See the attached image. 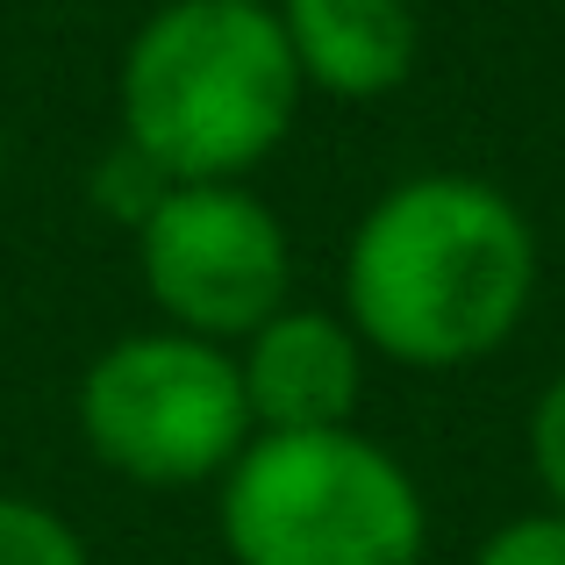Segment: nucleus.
I'll return each instance as SVG.
<instances>
[{
	"label": "nucleus",
	"mask_w": 565,
	"mask_h": 565,
	"mask_svg": "<svg viewBox=\"0 0 565 565\" xmlns=\"http://www.w3.org/2000/svg\"><path fill=\"white\" fill-rule=\"evenodd\" d=\"M79 437L108 472L137 487H201L258 437L230 344L186 330H137L108 344L79 380Z\"/></svg>",
	"instance_id": "obj_4"
},
{
	"label": "nucleus",
	"mask_w": 565,
	"mask_h": 565,
	"mask_svg": "<svg viewBox=\"0 0 565 565\" xmlns=\"http://www.w3.org/2000/svg\"><path fill=\"white\" fill-rule=\"evenodd\" d=\"M0 172H8V137H0Z\"/></svg>",
	"instance_id": "obj_12"
},
{
	"label": "nucleus",
	"mask_w": 565,
	"mask_h": 565,
	"mask_svg": "<svg viewBox=\"0 0 565 565\" xmlns=\"http://www.w3.org/2000/svg\"><path fill=\"white\" fill-rule=\"evenodd\" d=\"M250 8H279V0H250Z\"/></svg>",
	"instance_id": "obj_13"
},
{
	"label": "nucleus",
	"mask_w": 565,
	"mask_h": 565,
	"mask_svg": "<svg viewBox=\"0 0 565 565\" xmlns=\"http://www.w3.org/2000/svg\"><path fill=\"white\" fill-rule=\"evenodd\" d=\"M166 186H172V180H166V172H158V166H151L143 151H129V143H122V151L108 158V172L94 180V193H100V201H108L115 215L129 222V230H137V222L151 215L158 201H166Z\"/></svg>",
	"instance_id": "obj_10"
},
{
	"label": "nucleus",
	"mask_w": 565,
	"mask_h": 565,
	"mask_svg": "<svg viewBox=\"0 0 565 565\" xmlns=\"http://www.w3.org/2000/svg\"><path fill=\"white\" fill-rule=\"evenodd\" d=\"M236 373L258 429H351L365 394V344L344 316L279 308L244 337Z\"/></svg>",
	"instance_id": "obj_6"
},
{
	"label": "nucleus",
	"mask_w": 565,
	"mask_h": 565,
	"mask_svg": "<svg viewBox=\"0 0 565 565\" xmlns=\"http://www.w3.org/2000/svg\"><path fill=\"white\" fill-rule=\"evenodd\" d=\"M472 565H565V515L558 509L515 515V523H501L494 537L472 552Z\"/></svg>",
	"instance_id": "obj_9"
},
{
	"label": "nucleus",
	"mask_w": 565,
	"mask_h": 565,
	"mask_svg": "<svg viewBox=\"0 0 565 565\" xmlns=\"http://www.w3.org/2000/svg\"><path fill=\"white\" fill-rule=\"evenodd\" d=\"M0 565H86V544L57 509L0 494Z\"/></svg>",
	"instance_id": "obj_8"
},
{
	"label": "nucleus",
	"mask_w": 565,
	"mask_h": 565,
	"mask_svg": "<svg viewBox=\"0 0 565 565\" xmlns=\"http://www.w3.org/2000/svg\"><path fill=\"white\" fill-rule=\"evenodd\" d=\"M537 236L472 172H415L359 215L344 250V322L365 351L415 373L480 365L523 330Z\"/></svg>",
	"instance_id": "obj_1"
},
{
	"label": "nucleus",
	"mask_w": 565,
	"mask_h": 565,
	"mask_svg": "<svg viewBox=\"0 0 565 565\" xmlns=\"http://www.w3.org/2000/svg\"><path fill=\"white\" fill-rule=\"evenodd\" d=\"M137 273L166 330L201 344H244L258 322L287 308L294 250L279 215L236 180L166 186V201L137 222Z\"/></svg>",
	"instance_id": "obj_5"
},
{
	"label": "nucleus",
	"mask_w": 565,
	"mask_h": 565,
	"mask_svg": "<svg viewBox=\"0 0 565 565\" xmlns=\"http://www.w3.org/2000/svg\"><path fill=\"white\" fill-rule=\"evenodd\" d=\"M236 565H423V487L365 429H258L222 472Z\"/></svg>",
	"instance_id": "obj_3"
},
{
	"label": "nucleus",
	"mask_w": 565,
	"mask_h": 565,
	"mask_svg": "<svg viewBox=\"0 0 565 565\" xmlns=\"http://www.w3.org/2000/svg\"><path fill=\"white\" fill-rule=\"evenodd\" d=\"M122 143L172 186L244 180L279 151L301 108L279 8L250 0H166L122 51Z\"/></svg>",
	"instance_id": "obj_2"
},
{
	"label": "nucleus",
	"mask_w": 565,
	"mask_h": 565,
	"mask_svg": "<svg viewBox=\"0 0 565 565\" xmlns=\"http://www.w3.org/2000/svg\"><path fill=\"white\" fill-rule=\"evenodd\" d=\"M301 86L330 100H380L415 72L423 29L408 0H279Z\"/></svg>",
	"instance_id": "obj_7"
},
{
	"label": "nucleus",
	"mask_w": 565,
	"mask_h": 565,
	"mask_svg": "<svg viewBox=\"0 0 565 565\" xmlns=\"http://www.w3.org/2000/svg\"><path fill=\"white\" fill-rule=\"evenodd\" d=\"M530 466H537L552 509L565 515V373L544 386L537 408H530Z\"/></svg>",
	"instance_id": "obj_11"
}]
</instances>
